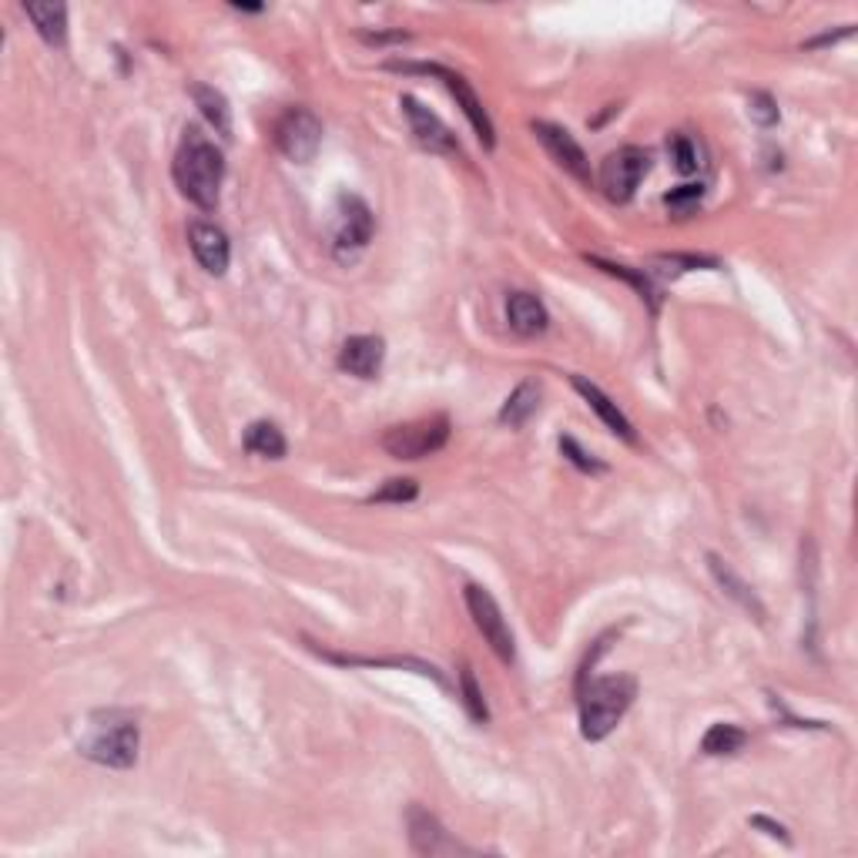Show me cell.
Returning <instances> with one entry per match:
<instances>
[{
	"instance_id": "6da1fadb",
	"label": "cell",
	"mask_w": 858,
	"mask_h": 858,
	"mask_svg": "<svg viewBox=\"0 0 858 858\" xmlns=\"http://www.w3.org/2000/svg\"><path fill=\"white\" fill-rule=\"evenodd\" d=\"M171 175H175V185L192 205H198L202 211H215L225 182V155L198 125H188L182 131L175 161H171Z\"/></svg>"
},
{
	"instance_id": "7a4b0ae2",
	"label": "cell",
	"mask_w": 858,
	"mask_h": 858,
	"mask_svg": "<svg viewBox=\"0 0 858 858\" xmlns=\"http://www.w3.org/2000/svg\"><path fill=\"white\" fill-rule=\"evenodd\" d=\"M581 695V734L587 741H604L627 708L638 698V680L631 674H610L577 684Z\"/></svg>"
},
{
	"instance_id": "3957f363",
	"label": "cell",
	"mask_w": 858,
	"mask_h": 858,
	"mask_svg": "<svg viewBox=\"0 0 858 858\" xmlns=\"http://www.w3.org/2000/svg\"><path fill=\"white\" fill-rule=\"evenodd\" d=\"M141 728L125 711H98L88 721V734L78 741V752L104 768H131L138 762Z\"/></svg>"
},
{
	"instance_id": "277c9868",
	"label": "cell",
	"mask_w": 858,
	"mask_h": 858,
	"mask_svg": "<svg viewBox=\"0 0 858 858\" xmlns=\"http://www.w3.org/2000/svg\"><path fill=\"white\" fill-rule=\"evenodd\" d=\"M449 439V420L446 416H430V420H413V423H399L389 426L382 433V449L392 456V460H423V456H433L446 446Z\"/></svg>"
},
{
	"instance_id": "5b68a950",
	"label": "cell",
	"mask_w": 858,
	"mask_h": 858,
	"mask_svg": "<svg viewBox=\"0 0 858 858\" xmlns=\"http://www.w3.org/2000/svg\"><path fill=\"white\" fill-rule=\"evenodd\" d=\"M651 168V155L638 145H624L617 151H610L600 164L597 185L600 192L614 202V205H627L634 198V192L641 188L644 175Z\"/></svg>"
},
{
	"instance_id": "8992f818",
	"label": "cell",
	"mask_w": 858,
	"mask_h": 858,
	"mask_svg": "<svg viewBox=\"0 0 858 858\" xmlns=\"http://www.w3.org/2000/svg\"><path fill=\"white\" fill-rule=\"evenodd\" d=\"M389 71H407V75L420 71V75H433V78H439V81L449 88V94L456 98V104L464 107V114L470 118L473 131L480 135L483 148L490 151V148L496 145V131H493L490 114H487L483 101L477 98V91L470 88V81H467L464 75H456V71H449V68H443V65H407V61H389Z\"/></svg>"
},
{
	"instance_id": "52a82bcc",
	"label": "cell",
	"mask_w": 858,
	"mask_h": 858,
	"mask_svg": "<svg viewBox=\"0 0 858 858\" xmlns=\"http://www.w3.org/2000/svg\"><path fill=\"white\" fill-rule=\"evenodd\" d=\"M467 597V607H470V617L477 624V631L483 634V641L490 644V651L503 661V664H513L517 661V644H513V631L510 624L500 610V604L493 600V594L480 584H467L464 591Z\"/></svg>"
},
{
	"instance_id": "ba28073f",
	"label": "cell",
	"mask_w": 858,
	"mask_h": 858,
	"mask_svg": "<svg viewBox=\"0 0 858 858\" xmlns=\"http://www.w3.org/2000/svg\"><path fill=\"white\" fill-rule=\"evenodd\" d=\"M275 148L296 164H309L322 148V122L309 107H289L275 125Z\"/></svg>"
},
{
	"instance_id": "9c48e42d",
	"label": "cell",
	"mask_w": 858,
	"mask_h": 858,
	"mask_svg": "<svg viewBox=\"0 0 858 858\" xmlns=\"http://www.w3.org/2000/svg\"><path fill=\"white\" fill-rule=\"evenodd\" d=\"M530 128H534L537 141L547 148V155H550V158L567 171L570 179H577L584 188L594 185L591 158H587V151L581 148V141H577L574 135H570L567 128H560V125H550V122H534Z\"/></svg>"
},
{
	"instance_id": "30bf717a",
	"label": "cell",
	"mask_w": 858,
	"mask_h": 858,
	"mask_svg": "<svg viewBox=\"0 0 858 858\" xmlns=\"http://www.w3.org/2000/svg\"><path fill=\"white\" fill-rule=\"evenodd\" d=\"M373 208L359 195L339 198V232H335V255L346 262L363 252L373 239Z\"/></svg>"
},
{
	"instance_id": "8fae6325",
	"label": "cell",
	"mask_w": 858,
	"mask_h": 858,
	"mask_svg": "<svg viewBox=\"0 0 858 858\" xmlns=\"http://www.w3.org/2000/svg\"><path fill=\"white\" fill-rule=\"evenodd\" d=\"M399 107H403V114H407L416 145H423L426 151H436V155H460V141H456V135L443 125L439 114H433L413 94L399 98Z\"/></svg>"
},
{
	"instance_id": "7c38bea8",
	"label": "cell",
	"mask_w": 858,
	"mask_h": 858,
	"mask_svg": "<svg viewBox=\"0 0 858 858\" xmlns=\"http://www.w3.org/2000/svg\"><path fill=\"white\" fill-rule=\"evenodd\" d=\"M407 825H410V842H413V851L416 855H460V851H470L467 845L456 842L436 815H430L426 809L413 805L410 815H407Z\"/></svg>"
},
{
	"instance_id": "4fadbf2b",
	"label": "cell",
	"mask_w": 858,
	"mask_h": 858,
	"mask_svg": "<svg viewBox=\"0 0 858 858\" xmlns=\"http://www.w3.org/2000/svg\"><path fill=\"white\" fill-rule=\"evenodd\" d=\"M188 245L198 259V265L208 275H225L228 262H232V245H228V236L211 221H192L188 228Z\"/></svg>"
},
{
	"instance_id": "5bb4252c",
	"label": "cell",
	"mask_w": 858,
	"mask_h": 858,
	"mask_svg": "<svg viewBox=\"0 0 858 858\" xmlns=\"http://www.w3.org/2000/svg\"><path fill=\"white\" fill-rule=\"evenodd\" d=\"M386 359V342L379 335H353L339 350V369L356 379H376Z\"/></svg>"
},
{
	"instance_id": "9a60e30c",
	"label": "cell",
	"mask_w": 858,
	"mask_h": 858,
	"mask_svg": "<svg viewBox=\"0 0 858 858\" xmlns=\"http://www.w3.org/2000/svg\"><path fill=\"white\" fill-rule=\"evenodd\" d=\"M574 389L587 399V407L600 416V423H604L614 436H620V439H627V443H638V433H634L631 420H627V416L617 410V403H614V399H610L600 386L587 382L584 376H574Z\"/></svg>"
},
{
	"instance_id": "2e32d148",
	"label": "cell",
	"mask_w": 858,
	"mask_h": 858,
	"mask_svg": "<svg viewBox=\"0 0 858 858\" xmlns=\"http://www.w3.org/2000/svg\"><path fill=\"white\" fill-rule=\"evenodd\" d=\"M506 322L520 335H540L550 325V312L534 293H510L506 296Z\"/></svg>"
},
{
	"instance_id": "e0dca14e",
	"label": "cell",
	"mask_w": 858,
	"mask_h": 858,
	"mask_svg": "<svg viewBox=\"0 0 858 858\" xmlns=\"http://www.w3.org/2000/svg\"><path fill=\"white\" fill-rule=\"evenodd\" d=\"M24 14L44 44H50V47L68 44V8L65 4H24Z\"/></svg>"
},
{
	"instance_id": "ac0fdd59",
	"label": "cell",
	"mask_w": 858,
	"mask_h": 858,
	"mask_svg": "<svg viewBox=\"0 0 858 858\" xmlns=\"http://www.w3.org/2000/svg\"><path fill=\"white\" fill-rule=\"evenodd\" d=\"M591 265H597L600 272H607V275H614V278H624L631 289L641 296V302H648V309L657 316L661 312V289L651 282V275H644V268H631V265H617V262H607V259H600V255H584Z\"/></svg>"
},
{
	"instance_id": "d6986e66",
	"label": "cell",
	"mask_w": 858,
	"mask_h": 858,
	"mask_svg": "<svg viewBox=\"0 0 858 858\" xmlns=\"http://www.w3.org/2000/svg\"><path fill=\"white\" fill-rule=\"evenodd\" d=\"M537 407H540V382L527 379V382H520L517 389L506 396V403L500 410V423L510 426V430H520L537 413Z\"/></svg>"
},
{
	"instance_id": "ffe728a7",
	"label": "cell",
	"mask_w": 858,
	"mask_h": 858,
	"mask_svg": "<svg viewBox=\"0 0 858 858\" xmlns=\"http://www.w3.org/2000/svg\"><path fill=\"white\" fill-rule=\"evenodd\" d=\"M192 98L202 111V118L221 135V138H232V107H228L225 94L208 88V84H192Z\"/></svg>"
},
{
	"instance_id": "44dd1931",
	"label": "cell",
	"mask_w": 858,
	"mask_h": 858,
	"mask_svg": "<svg viewBox=\"0 0 858 858\" xmlns=\"http://www.w3.org/2000/svg\"><path fill=\"white\" fill-rule=\"evenodd\" d=\"M708 563H711V574H714V581L724 587V594H728V597H734L741 607H745V610H752V614L762 620V617H765V607H762V600H758V597H755V591H752V587H748L745 581H741V577L734 574V570L728 567V560H721V557H714V553H711V557H708Z\"/></svg>"
},
{
	"instance_id": "7402d4cb",
	"label": "cell",
	"mask_w": 858,
	"mask_h": 858,
	"mask_svg": "<svg viewBox=\"0 0 858 858\" xmlns=\"http://www.w3.org/2000/svg\"><path fill=\"white\" fill-rule=\"evenodd\" d=\"M245 449L262 456V460H282L285 449H289V443H285L282 430L268 420H259L245 430Z\"/></svg>"
},
{
	"instance_id": "603a6c76",
	"label": "cell",
	"mask_w": 858,
	"mask_h": 858,
	"mask_svg": "<svg viewBox=\"0 0 858 858\" xmlns=\"http://www.w3.org/2000/svg\"><path fill=\"white\" fill-rule=\"evenodd\" d=\"M748 745V731H741L737 724H711L701 737V752L711 755V758H721V755H737L741 748Z\"/></svg>"
},
{
	"instance_id": "cb8c5ba5",
	"label": "cell",
	"mask_w": 858,
	"mask_h": 858,
	"mask_svg": "<svg viewBox=\"0 0 858 858\" xmlns=\"http://www.w3.org/2000/svg\"><path fill=\"white\" fill-rule=\"evenodd\" d=\"M460 695H464V708H467V714H470L477 724H487V721H490V708H487V698H483V691H480L477 674H473L470 664L460 667Z\"/></svg>"
},
{
	"instance_id": "d4e9b609",
	"label": "cell",
	"mask_w": 858,
	"mask_h": 858,
	"mask_svg": "<svg viewBox=\"0 0 858 858\" xmlns=\"http://www.w3.org/2000/svg\"><path fill=\"white\" fill-rule=\"evenodd\" d=\"M667 155H671V161H674V168L680 171V175H695V171L701 168L698 145L688 135H671L667 138Z\"/></svg>"
},
{
	"instance_id": "484cf974",
	"label": "cell",
	"mask_w": 858,
	"mask_h": 858,
	"mask_svg": "<svg viewBox=\"0 0 858 858\" xmlns=\"http://www.w3.org/2000/svg\"><path fill=\"white\" fill-rule=\"evenodd\" d=\"M701 198H705V185L698 182V185H680V188L667 192V195H664V205H667V211H671V215H677V218H688V215H695V211H698Z\"/></svg>"
},
{
	"instance_id": "4316f807",
	"label": "cell",
	"mask_w": 858,
	"mask_h": 858,
	"mask_svg": "<svg viewBox=\"0 0 858 858\" xmlns=\"http://www.w3.org/2000/svg\"><path fill=\"white\" fill-rule=\"evenodd\" d=\"M420 496V487H416V480H386L373 496H369V503H413Z\"/></svg>"
},
{
	"instance_id": "83f0119b",
	"label": "cell",
	"mask_w": 858,
	"mask_h": 858,
	"mask_svg": "<svg viewBox=\"0 0 858 858\" xmlns=\"http://www.w3.org/2000/svg\"><path fill=\"white\" fill-rule=\"evenodd\" d=\"M560 453H563L567 460L574 464L577 470H584V473H604V470H607L600 460H594V456H591L587 449H581V446H577V439H570V436H563V439H560Z\"/></svg>"
},
{
	"instance_id": "f1b7e54d",
	"label": "cell",
	"mask_w": 858,
	"mask_h": 858,
	"mask_svg": "<svg viewBox=\"0 0 858 858\" xmlns=\"http://www.w3.org/2000/svg\"><path fill=\"white\" fill-rule=\"evenodd\" d=\"M748 111H752V118H755L762 128H771V125H778V118H781V111H778L775 98H771V94H765V91L752 94V101H748Z\"/></svg>"
},
{
	"instance_id": "f546056e",
	"label": "cell",
	"mask_w": 858,
	"mask_h": 858,
	"mask_svg": "<svg viewBox=\"0 0 858 858\" xmlns=\"http://www.w3.org/2000/svg\"><path fill=\"white\" fill-rule=\"evenodd\" d=\"M752 828H765V835L781 838V842H791V838H788V828L778 825V822H771V819H765V815H755V819H752Z\"/></svg>"
},
{
	"instance_id": "4dcf8cb0",
	"label": "cell",
	"mask_w": 858,
	"mask_h": 858,
	"mask_svg": "<svg viewBox=\"0 0 858 858\" xmlns=\"http://www.w3.org/2000/svg\"><path fill=\"white\" fill-rule=\"evenodd\" d=\"M851 34V27H845V31H838V34H825V37H815V41H809L805 47H822V44H835V41H842V37H848Z\"/></svg>"
},
{
	"instance_id": "1f68e13d",
	"label": "cell",
	"mask_w": 858,
	"mask_h": 858,
	"mask_svg": "<svg viewBox=\"0 0 858 858\" xmlns=\"http://www.w3.org/2000/svg\"><path fill=\"white\" fill-rule=\"evenodd\" d=\"M236 11H249V14H259L262 11V4H232Z\"/></svg>"
}]
</instances>
